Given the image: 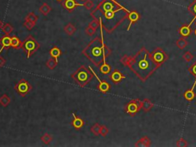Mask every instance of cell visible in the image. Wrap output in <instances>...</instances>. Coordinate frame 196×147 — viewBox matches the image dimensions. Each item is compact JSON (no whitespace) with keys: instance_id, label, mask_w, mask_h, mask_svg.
<instances>
[{"instance_id":"21","label":"cell","mask_w":196,"mask_h":147,"mask_svg":"<svg viewBox=\"0 0 196 147\" xmlns=\"http://www.w3.org/2000/svg\"><path fill=\"white\" fill-rule=\"evenodd\" d=\"M64 31L68 34V35L71 36L73 35V34H74V32L76 31V28L73 24H71V23H68V24H67L65 26H64Z\"/></svg>"},{"instance_id":"18","label":"cell","mask_w":196,"mask_h":147,"mask_svg":"<svg viewBox=\"0 0 196 147\" xmlns=\"http://www.w3.org/2000/svg\"><path fill=\"white\" fill-rule=\"evenodd\" d=\"M153 103L149 99H145L144 100H142V109L145 112L149 111L153 107Z\"/></svg>"},{"instance_id":"28","label":"cell","mask_w":196,"mask_h":147,"mask_svg":"<svg viewBox=\"0 0 196 147\" xmlns=\"http://www.w3.org/2000/svg\"><path fill=\"white\" fill-rule=\"evenodd\" d=\"M2 31H3V32L5 34L9 35V34H11L12 32V31H13V27L11 26L10 24H8V23H5L3 25V27H2Z\"/></svg>"},{"instance_id":"39","label":"cell","mask_w":196,"mask_h":147,"mask_svg":"<svg viewBox=\"0 0 196 147\" xmlns=\"http://www.w3.org/2000/svg\"><path fill=\"white\" fill-rule=\"evenodd\" d=\"M189 10L194 15V18H196V0L194 1V4H192L191 6H189Z\"/></svg>"},{"instance_id":"9","label":"cell","mask_w":196,"mask_h":147,"mask_svg":"<svg viewBox=\"0 0 196 147\" xmlns=\"http://www.w3.org/2000/svg\"><path fill=\"white\" fill-rule=\"evenodd\" d=\"M72 116H73V119L71 121V126L75 128L76 129H80V128L83 127V125H84L83 119L76 116L75 113H72Z\"/></svg>"},{"instance_id":"14","label":"cell","mask_w":196,"mask_h":147,"mask_svg":"<svg viewBox=\"0 0 196 147\" xmlns=\"http://www.w3.org/2000/svg\"><path fill=\"white\" fill-rule=\"evenodd\" d=\"M11 37L5 34V36L0 38V45L1 48H5V47H11Z\"/></svg>"},{"instance_id":"13","label":"cell","mask_w":196,"mask_h":147,"mask_svg":"<svg viewBox=\"0 0 196 147\" xmlns=\"http://www.w3.org/2000/svg\"><path fill=\"white\" fill-rule=\"evenodd\" d=\"M195 85H196V80L195 81H194V84H193L192 87H191L190 90H186L185 93H184V97H185L187 100H188V101H191V100H194V97H195L196 94L194 92V87H195Z\"/></svg>"},{"instance_id":"8","label":"cell","mask_w":196,"mask_h":147,"mask_svg":"<svg viewBox=\"0 0 196 147\" xmlns=\"http://www.w3.org/2000/svg\"><path fill=\"white\" fill-rule=\"evenodd\" d=\"M88 67L90 69V70H91L92 73L93 74L94 77L97 79L98 82H99V85H98V89H99V90H100V91L103 93H107V92L109 90V89H110V84H109L108 82L105 81V80H100V79L98 77V76L96 75V74L93 71V70L92 69V67H90V66H89Z\"/></svg>"},{"instance_id":"11","label":"cell","mask_w":196,"mask_h":147,"mask_svg":"<svg viewBox=\"0 0 196 147\" xmlns=\"http://www.w3.org/2000/svg\"><path fill=\"white\" fill-rule=\"evenodd\" d=\"M127 17L129 20V26H128L127 28V31H129V30L130 29L131 26H132V24H133V23L136 22V21L139 19V14L136 11H129V13L127 14Z\"/></svg>"},{"instance_id":"40","label":"cell","mask_w":196,"mask_h":147,"mask_svg":"<svg viewBox=\"0 0 196 147\" xmlns=\"http://www.w3.org/2000/svg\"><path fill=\"white\" fill-rule=\"evenodd\" d=\"M5 62H6V61H5V58H3V57L0 56V67H3V66L5 65Z\"/></svg>"},{"instance_id":"42","label":"cell","mask_w":196,"mask_h":147,"mask_svg":"<svg viewBox=\"0 0 196 147\" xmlns=\"http://www.w3.org/2000/svg\"><path fill=\"white\" fill-rule=\"evenodd\" d=\"M194 34H195V36H196V28H195V30H194Z\"/></svg>"},{"instance_id":"15","label":"cell","mask_w":196,"mask_h":147,"mask_svg":"<svg viewBox=\"0 0 196 147\" xmlns=\"http://www.w3.org/2000/svg\"><path fill=\"white\" fill-rule=\"evenodd\" d=\"M196 18H194V19H192V21L190 22L189 24L185 25V26H182L179 29V34H181L182 37H188L190 34H191V29H190V26L191 25V24L193 23V21L195 20Z\"/></svg>"},{"instance_id":"34","label":"cell","mask_w":196,"mask_h":147,"mask_svg":"<svg viewBox=\"0 0 196 147\" xmlns=\"http://www.w3.org/2000/svg\"><path fill=\"white\" fill-rule=\"evenodd\" d=\"M23 24H24V26L28 30H31L33 28H34V25H35V23L31 22V21H28V20H25Z\"/></svg>"},{"instance_id":"38","label":"cell","mask_w":196,"mask_h":147,"mask_svg":"<svg viewBox=\"0 0 196 147\" xmlns=\"http://www.w3.org/2000/svg\"><path fill=\"white\" fill-rule=\"evenodd\" d=\"M188 71H189L193 76L196 77V61L192 64V65L191 66V67H189V69H188Z\"/></svg>"},{"instance_id":"30","label":"cell","mask_w":196,"mask_h":147,"mask_svg":"<svg viewBox=\"0 0 196 147\" xmlns=\"http://www.w3.org/2000/svg\"><path fill=\"white\" fill-rule=\"evenodd\" d=\"M38 17L36 15H34L33 12H30V13L27 15L26 18H25V20H28V21H31V22L35 23V24L36 22H37V21H38Z\"/></svg>"},{"instance_id":"24","label":"cell","mask_w":196,"mask_h":147,"mask_svg":"<svg viewBox=\"0 0 196 147\" xmlns=\"http://www.w3.org/2000/svg\"><path fill=\"white\" fill-rule=\"evenodd\" d=\"M57 63H58V61H57L55 59L51 57V58L47 60V61L46 62V66H47L50 70H53V69L55 68L56 66L57 65Z\"/></svg>"},{"instance_id":"20","label":"cell","mask_w":196,"mask_h":147,"mask_svg":"<svg viewBox=\"0 0 196 147\" xmlns=\"http://www.w3.org/2000/svg\"><path fill=\"white\" fill-rule=\"evenodd\" d=\"M11 103V98L7 94H3L0 96V105L3 107H6Z\"/></svg>"},{"instance_id":"31","label":"cell","mask_w":196,"mask_h":147,"mask_svg":"<svg viewBox=\"0 0 196 147\" xmlns=\"http://www.w3.org/2000/svg\"><path fill=\"white\" fill-rule=\"evenodd\" d=\"M100 25V21H99L98 19H96V18H94V19L92 20V21L89 23L88 26L91 27V28H93V29L96 30Z\"/></svg>"},{"instance_id":"29","label":"cell","mask_w":196,"mask_h":147,"mask_svg":"<svg viewBox=\"0 0 196 147\" xmlns=\"http://www.w3.org/2000/svg\"><path fill=\"white\" fill-rule=\"evenodd\" d=\"M110 50H109V47H107V46L106 45V44L105 43H103V62H105L106 61V57H108V56L110 54Z\"/></svg>"},{"instance_id":"44","label":"cell","mask_w":196,"mask_h":147,"mask_svg":"<svg viewBox=\"0 0 196 147\" xmlns=\"http://www.w3.org/2000/svg\"><path fill=\"white\" fill-rule=\"evenodd\" d=\"M80 1H83V2H85V1H86V0H80Z\"/></svg>"},{"instance_id":"36","label":"cell","mask_w":196,"mask_h":147,"mask_svg":"<svg viewBox=\"0 0 196 147\" xmlns=\"http://www.w3.org/2000/svg\"><path fill=\"white\" fill-rule=\"evenodd\" d=\"M108 132H109V129H108V128L106 127V126H101L100 135H101V136H103V137H106V135L108 134Z\"/></svg>"},{"instance_id":"43","label":"cell","mask_w":196,"mask_h":147,"mask_svg":"<svg viewBox=\"0 0 196 147\" xmlns=\"http://www.w3.org/2000/svg\"><path fill=\"white\" fill-rule=\"evenodd\" d=\"M57 1H58V2H60V1H63V0H57Z\"/></svg>"},{"instance_id":"27","label":"cell","mask_w":196,"mask_h":147,"mask_svg":"<svg viewBox=\"0 0 196 147\" xmlns=\"http://www.w3.org/2000/svg\"><path fill=\"white\" fill-rule=\"evenodd\" d=\"M52 139L53 138L52 136H51V135H50L49 133L44 134L41 137V140L42 141L43 143L46 144V145H48V144L52 141Z\"/></svg>"},{"instance_id":"26","label":"cell","mask_w":196,"mask_h":147,"mask_svg":"<svg viewBox=\"0 0 196 147\" xmlns=\"http://www.w3.org/2000/svg\"><path fill=\"white\" fill-rule=\"evenodd\" d=\"M100 129H101V126H100L99 123L96 122L95 124H93V126L90 127V131H91L92 133L95 136H99L100 132Z\"/></svg>"},{"instance_id":"22","label":"cell","mask_w":196,"mask_h":147,"mask_svg":"<svg viewBox=\"0 0 196 147\" xmlns=\"http://www.w3.org/2000/svg\"><path fill=\"white\" fill-rule=\"evenodd\" d=\"M21 41H20L19 38L16 36H13L11 38V47H14L15 49L21 48Z\"/></svg>"},{"instance_id":"32","label":"cell","mask_w":196,"mask_h":147,"mask_svg":"<svg viewBox=\"0 0 196 147\" xmlns=\"http://www.w3.org/2000/svg\"><path fill=\"white\" fill-rule=\"evenodd\" d=\"M182 57H183V59H184V60L186 61V62H190V61H191V60H192L193 55L191 52H189V51H186L185 54H183Z\"/></svg>"},{"instance_id":"1","label":"cell","mask_w":196,"mask_h":147,"mask_svg":"<svg viewBox=\"0 0 196 147\" xmlns=\"http://www.w3.org/2000/svg\"><path fill=\"white\" fill-rule=\"evenodd\" d=\"M121 63L129 67L141 80L145 81L160 66L155 62L150 51L142 48L134 56L125 55L121 58Z\"/></svg>"},{"instance_id":"41","label":"cell","mask_w":196,"mask_h":147,"mask_svg":"<svg viewBox=\"0 0 196 147\" xmlns=\"http://www.w3.org/2000/svg\"><path fill=\"white\" fill-rule=\"evenodd\" d=\"M3 22H2V21H1V20H0V29H1V28H2V27H3Z\"/></svg>"},{"instance_id":"6","label":"cell","mask_w":196,"mask_h":147,"mask_svg":"<svg viewBox=\"0 0 196 147\" xmlns=\"http://www.w3.org/2000/svg\"><path fill=\"white\" fill-rule=\"evenodd\" d=\"M142 109V100L134 99L127 103L125 106V112L129 116H134Z\"/></svg>"},{"instance_id":"45","label":"cell","mask_w":196,"mask_h":147,"mask_svg":"<svg viewBox=\"0 0 196 147\" xmlns=\"http://www.w3.org/2000/svg\"><path fill=\"white\" fill-rule=\"evenodd\" d=\"M195 25H196V23H195Z\"/></svg>"},{"instance_id":"7","label":"cell","mask_w":196,"mask_h":147,"mask_svg":"<svg viewBox=\"0 0 196 147\" xmlns=\"http://www.w3.org/2000/svg\"><path fill=\"white\" fill-rule=\"evenodd\" d=\"M152 57H153L155 62L159 66L162 65L164 62H165L168 60V57L166 54V53L162 50L160 47H157L155 50L151 52Z\"/></svg>"},{"instance_id":"2","label":"cell","mask_w":196,"mask_h":147,"mask_svg":"<svg viewBox=\"0 0 196 147\" xmlns=\"http://www.w3.org/2000/svg\"><path fill=\"white\" fill-rule=\"evenodd\" d=\"M100 26V34L101 38H95L89 42L87 47H85L82 51V54L87 57L90 62L93 63L94 65L99 66L103 62V45L104 41H103V31H102V25Z\"/></svg>"},{"instance_id":"17","label":"cell","mask_w":196,"mask_h":147,"mask_svg":"<svg viewBox=\"0 0 196 147\" xmlns=\"http://www.w3.org/2000/svg\"><path fill=\"white\" fill-rule=\"evenodd\" d=\"M49 54H50V55H51V57H53V58L55 59L57 61H58V57L61 55L62 52H61L60 49L58 47L54 46V47H53L52 48L50 49Z\"/></svg>"},{"instance_id":"37","label":"cell","mask_w":196,"mask_h":147,"mask_svg":"<svg viewBox=\"0 0 196 147\" xmlns=\"http://www.w3.org/2000/svg\"><path fill=\"white\" fill-rule=\"evenodd\" d=\"M85 31H86V34H87V35L93 36V34H95V32H96V30L93 29V28H92L91 27L87 26V28H85Z\"/></svg>"},{"instance_id":"5","label":"cell","mask_w":196,"mask_h":147,"mask_svg":"<svg viewBox=\"0 0 196 147\" xmlns=\"http://www.w3.org/2000/svg\"><path fill=\"white\" fill-rule=\"evenodd\" d=\"M31 89H32L31 85L25 79H21L15 87V91L18 93V94L19 96H22V97L29 94Z\"/></svg>"},{"instance_id":"19","label":"cell","mask_w":196,"mask_h":147,"mask_svg":"<svg viewBox=\"0 0 196 147\" xmlns=\"http://www.w3.org/2000/svg\"><path fill=\"white\" fill-rule=\"evenodd\" d=\"M100 71L103 74H108L111 71V67L105 61L100 65Z\"/></svg>"},{"instance_id":"16","label":"cell","mask_w":196,"mask_h":147,"mask_svg":"<svg viewBox=\"0 0 196 147\" xmlns=\"http://www.w3.org/2000/svg\"><path fill=\"white\" fill-rule=\"evenodd\" d=\"M151 145V140L147 137V136H144V137L141 138L139 140L136 142L135 144V146L137 147H148Z\"/></svg>"},{"instance_id":"12","label":"cell","mask_w":196,"mask_h":147,"mask_svg":"<svg viewBox=\"0 0 196 147\" xmlns=\"http://www.w3.org/2000/svg\"><path fill=\"white\" fill-rule=\"evenodd\" d=\"M63 5H64V8L68 10L69 11H72L77 6L83 5H80V4L77 3V2H76L75 0H64Z\"/></svg>"},{"instance_id":"35","label":"cell","mask_w":196,"mask_h":147,"mask_svg":"<svg viewBox=\"0 0 196 147\" xmlns=\"http://www.w3.org/2000/svg\"><path fill=\"white\" fill-rule=\"evenodd\" d=\"M176 145L178 147H185L188 145V143H187L185 139H184L183 138H181V139H179L178 140H177Z\"/></svg>"},{"instance_id":"3","label":"cell","mask_w":196,"mask_h":147,"mask_svg":"<svg viewBox=\"0 0 196 147\" xmlns=\"http://www.w3.org/2000/svg\"><path fill=\"white\" fill-rule=\"evenodd\" d=\"M93 74L89 67L81 65L77 70L71 74V77L74 82L80 87H84L93 79Z\"/></svg>"},{"instance_id":"4","label":"cell","mask_w":196,"mask_h":147,"mask_svg":"<svg viewBox=\"0 0 196 147\" xmlns=\"http://www.w3.org/2000/svg\"><path fill=\"white\" fill-rule=\"evenodd\" d=\"M39 47V44L32 35H28L21 42V48H22L24 52L26 53L27 58H29L31 54L38 51Z\"/></svg>"},{"instance_id":"10","label":"cell","mask_w":196,"mask_h":147,"mask_svg":"<svg viewBox=\"0 0 196 147\" xmlns=\"http://www.w3.org/2000/svg\"><path fill=\"white\" fill-rule=\"evenodd\" d=\"M125 78H126V76L123 75V74L118 70H115L114 71L109 75V79L114 83H119L122 79Z\"/></svg>"},{"instance_id":"33","label":"cell","mask_w":196,"mask_h":147,"mask_svg":"<svg viewBox=\"0 0 196 147\" xmlns=\"http://www.w3.org/2000/svg\"><path fill=\"white\" fill-rule=\"evenodd\" d=\"M83 7H85V8L87 10H91L93 7V2H92L91 0H86L84 2V3L83 4Z\"/></svg>"},{"instance_id":"25","label":"cell","mask_w":196,"mask_h":147,"mask_svg":"<svg viewBox=\"0 0 196 147\" xmlns=\"http://www.w3.org/2000/svg\"><path fill=\"white\" fill-rule=\"evenodd\" d=\"M187 44H188V41H186V39H185L184 37L179 38V39H178L176 41L177 47H178L179 49H181V50L185 48V47L187 46Z\"/></svg>"},{"instance_id":"23","label":"cell","mask_w":196,"mask_h":147,"mask_svg":"<svg viewBox=\"0 0 196 147\" xmlns=\"http://www.w3.org/2000/svg\"><path fill=\"white\" fill-rule=\"evenodd\" d=\"M51 11V8L46 2H44L39 8V11L43 15H47Z\"/></svg>"}]
</instances>
